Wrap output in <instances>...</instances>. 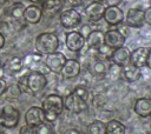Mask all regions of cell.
<instances>
[{
    "mask_svg": "<svg viewBox=\"0 0 151 134\" xmlns=\"http://www.w3.org/2000/svg\"><path fill=\"white\" fill-rule=\"evenodd\" d=\"M44 119L47 122H54L64 110V98L59 94H48L41 102Z\"/></svg>",
    "mask_w": 151,
    "mask_h": 134,
    "instance_id": "6da1fadb",
    "label": "cell"
},
{
    "mask_svg": "<svg viewBox=\"0 0 151 134\" xmlns=\"http://www.w3.org/2000/svg\"><path fill=\"white\" fill-rule=\"evenodd\" d=\"M35 52L42 55L51 54L53 52H57L59 47V39L55 33L52 32H44L40 33L35 38Z\"/></svg>",
    "mask_w": 151,
    "mask_h": 134,
    "instance_id": "7a4b0ae2",
    "label": "cell"
},
{
    "mask_svg": "<svg viewBox=\"0 0 151 134\" xmlns=\"http://www.w3.org/2000/svg\"><path fill=\"white\" fill-rule=\"evenodd\" d=\"M47 85V79L45 74L40 71H29L26 78V92L31 94L40 93Z\"/></svg>",
    "mask_w": 151,
    "mask_h": 134,
    "instance_id": "3957f363",
    "label": "cell"
},
{
    "mask_svg": "<svg viewBox=\"0 0 151 134\" xmlns=\"http://www.w3.org/2000/svg\"><path fill=\"white\" fill-rule=\"evenodd\" d=\"M59 21L64 28L73 29L81 24V15L76 8L71 7V8H67L60 13Z\"/></svg>",
    "mask_w": 151,
    "mask_h": 134,
    "instance_id": "277c9868",
    "label": "cell"
},
{
    "mask_svg": "<svg viewBox=\"0 0 151 134\" xmlns=\"http://www.w3.org/2000/svg\"><path fill=\"white\" fill-rule=\"evenodd\" d=\"M64 108L71 113L79 114V113L86 110L88 108V106H87V101H84L77 94L71 92L64 98Z\"/></svg>",
    "mask_w": 151,
    "mask_h": 134,
    "instance_id": "5b68a950",
    "label": "cell"
},
{
    "mask_svg": "<svg viewBox=\"0 0 151 134\" xmlns=\"http://www.w3.org/2000/svg\"><path fill=\"white\" fill-rule=\"evenodd\" d=\"M66 60L67 59H66L65 54H63L61 52H53L51 54L45 55V58H44V65L48 68L50 72L60 74L61 68L65 65Z\"/></svg>",
    "mask_w": 151,
    "mask_h": 134,
    "instance_id": "8992f818",
    "label": "cell"
},
{
    "mask_svg": "<svg viewBox=\"0 0 151 134\" xmlns=\"http://www.w3.org/2000/svg\"><path fill=\"white\" fill-rule=\"evenodd\" d=\"M124 22L129 27H132V28H142L145 25L144 9L137 8V7L129 8L127 12H126V14H125Z\"/></svg>",
    "mask_w": 151,
    "mask_h": 134,
    "instance_id": "52a82bcc",
    "label": "cell"
},
{
    "mask_svg": "<svg viewBox=\"0 0 151 134\" xmlns=\"http://www.w3.org/2000/svg\"><path fill=\"white\" fill-rule=\"evenodd\" d=\"M124 18H125V14H124L123 9L119 8L118 6H107V7H105L103 19L105 20V22L107 25L117 26V25H119L124 21Z\"/></svg>",
    "mask_w": 151,
    "mask_h": 134,
    "instance_id": "ba28073f",
    "label": "cell"
},
{
    "mask_svg": "<svg viewBox=\"0 0 151 134\" xmlns=\"http://www.w3.org/2000/svg\"><path fill=\"white\" fill-rule=\"evenodd\" d=\"M65 45L71 52H80L85 46V38L78 31L67 32L65 35Z\"/></svg>",
    "mask_w": 151,
    "mask_h": 134,
    "instance_id": "9c48e42d",
    "label": "cell"
},
{
    "mask_svg": "<svg viewBox=\"0 0 151 134\" xmlns=\"http://www.w3.org/2000/svg\"><path fill=\"white\" fill-rule=\"evenodd\" d=\"M0 113L2 115L5 128H14L18 125L19 119H20V113L12 105L4 106V108H2V110Z\"/></svg>",
    "mask_w": 151,
    "mask_h": 134,
    "instance_id": "30bf717a",
    "label": "cell"
},
{
    "mask_svg": "<svg viewBox=\"0 0 151 134\" xmlns=\"http://www.w3.org/2000/svg\"><path fill=\"white\" fill-rule=\"evenodd\" d=\"M125 39L126 38L123 35V33L119 29H116V28L107 29L104 33V43L107 45V46H110L113 49L124 46Z\"/></svg>",
    "mask_w": 151,
    "mask_h": 134,
    "instance_id": "8fae6325",
    "label": "cell"
},
{
    "mask_svg": "<svg viewBox=\"0 0 151 134\" xmlns=\"http://www.w3.org/2000/svg\"><path fill=\"white\" fill-rule=\"evenodd\" d=\"M151 48L150 47H137L131 52L130 55V63L137 68H143L146 66V60L149 56Z\"/></svg>",
    "mask_w": 151,
    "mask_h": 134,
    "instance_id": "7c38bea8",
    "label": "cell"
},
{
    "mask_svg": "<svg viewBox=\"0 0 151 134\" xmlns=\"http://www.w3.org/2000/svg\"><path fill=\"white\" fill-rule=\"evenodd\" d=\"M130 55H131V51L127 47L122 46V47L113 49V53L110 56L109 61L119 67H124L130 63Z\"/></svg>",
    "mask_w": 151,
    "mask_h": 134,
    "instance_id": "4fadbf2b",
    "label": "cell"
},
{
    "mask_svg": "<svg viewBox=\"0 0 151 134\" xmlns=\"http://www.w3.org/2000/svg\"><path fill=\"white\" fill-rule=\"evenodd\" d=\"M104 11H105V6L101 2H99V1H92V2H90L85 7L84 13H85L86 18L90 21L96 22V21H99L103 18Z\"/></svg>",
    "mask_w": 151,
    "mask_h": 134,
    "instance_id": "5bb4252c",
    "label": "cell"
},
{
    "mask_svg": "<svg viewBox=\"0 0 151 134\" xmlns=\"http://www.w3.org/2000/svg\"><path fill=\"white\" fill-rule=\"evenodd\" d=\"M42 18V9L40 6L31 4L28 6H25V11H24V20L27 24L31 25H37L40 22Z\"/></svg>",
    "mask_w": 151,
    "mask_h": 134,
    "instance_id": "9a60e30c",
    "label": "cell"
},
{
    "mask_svg": "<svg viewBox=\"0 0 151 134\" xmlns=\"http://www.w3.org/2000/svg\"><path fill=\"white\" fill-rule=\"evenodd\" d=\"M44 110L41 109V107L38 106H33L29 107L25 114V122L28 126H39L41 122H44Z\"/></svg>",
    "mask_w": 151,
    "mask_h": 134,
    "instance_id": "2e32d148",
    "label": "cell"
},
{
    "mask_svg": "<svg viewBox=\"0 0 151 134\" xmlns=\"http://www.w3.org/2000/svg\"><path fill=\"white\" fill-rule=\"evenodd\" d=\"M134 113L140 118H147L151 115V98H138L133 105Z\"/></svg>",
    "mask_w": 151,
    "mask_h": 134,
    "instance_id": "e0dca14e",
    "label": "cell"
},
{
    "mask_svg": "<svg viewBox=\"0 0 151 134\" xmlns=\"http://www.w3.org/2000/svg\"><path fill=\"white\" fill-rule=\"evenodd\" d=\"M80 63L74 59H67L65 65L61 68V76L64 79H73L77 78L80 73Z\"/></svg>",
    "mask_w": 151,
    "mask_h": 134,
    "instance_id": "ac0fdd59",
    "label": "cell"
},
{
    "mask_svg": "<svg viewBox=\"0 0 151 134\" xmlns=\"http://www.w3.org/2000/svg\"><path fill=\"white\" fill-rule=\"evenodd\" d=\"M104 43V32L99 29H92L91 33L85 39V45L88 49H97L99 46Z\"/></svg>",
    "mask_w": 151,
    "mask_h": 134,
    "instance_id": "d6986e66",
    "label": "cell"
},
{
    "mask_svg": "<svg viewBox=\"0 0 151 134\" xmlns=\"http://www.w3.org/2000/svg\"><path fill=\"white\" fill-rule=\"evenodd\" d=\"M24 69V61L20 56H12L5 63L4 71L9 75H15Z\"/></svg>",
    "mask_w": 151,
    "mask_h": 134,
    "instance_id": "ffe728a7",
    "label": "cell"
},
{
    "mask_svg": "<svg viewBox=\"0 0 151 134\" xmlns=\"http://www.w3.org/2000/svg\"><path fill=\"white\" fill-rule=\"evenodd\" d=\"M122 75L127 82H134L142 78V71H140V68H137L133 65L129 63V65L122 67Z\"/></svg>",
    "mask_w": 151,
    "mask_h": 134,
    "instance_id": "44dd1931",
    "label": "cell"
},
{
    "mask_svg": "<svg viewBox=\"0 0 151 134\" xmlns=\"http://www.w3.org/2000/svg\"><path fill=\"white\" fill-rule=\"evenodd\" d=\"M24 11H25L24 4H21V2H14L11 6V9H9L11 19L13 21L18 22V24L25 22V20H24Z\"/></svg>",
    "mask_w": 151,
    "mask_h": 134,
    "instance_id": "7402d4cb",
    "label": "cell"
},
{
    "mask_svg": "<svg viewBox=\"0 0 151 134\" xmlns=\"http://www.w3.org/2000/svg\"><path fill=\"white\" fill-rule=\"evenodd\" d=\"M41 6H42L41 8L42 12H45L46 14H54L63 8L64 1L63 0H45Z\"/></svg>",
    "mask_w": 151,
    "mask_h": 134,
    "instance_id": "603a6c76",
    "label": "cell"
},
{
    "mask_svg": "<svg viewBox=\"0 0 151 134\" xmlns=\"http://www.w3.org/2000/svg\"><path fill=\"white\" fill-rule=\"evenodd\" d=\"M107 68H109V67H107L105 60L98 59V60H96V61L92 63V66H91V72H92L93 75L101 78V76H104V75L107 74Z\"/></svg>",
    "mask_w": 151,
    "mask_h": 134,
    "instance_id": "cb8c5ba5",
    "label": "cell"
},
{
    "mask_svg": "<svg viewBox=\"0 0 151 134\" xmlns=\"http://www.w3.org/2000/svg\"><path fill=\"white\" fill-rule=\"evenodd\" d=\"M106 134H125V126L118 120H110L106 123Z\"/></svg>",
    "mask_w": 151,
    "mask_h": 134,
    "instance_id": "d4e9b609",
    "label": "cell"
},
{
    "mask_svg": "<svg viewBox=\"0 0 151 134\" xmlns=\"http://www.w3.org/2000/svg\"><path fill=\"white\" fill-rule=\"evenodd\" d=\"M22 61H24V67L26 66L27 68L32 69L33 66H35L37 63H40V62L44 61V55H42V54H39V53H37V52H35V53H31V54L26 55V56L22 59Z\"/></svg>",
    "mask_w": 151,
    "mask_h": 134,
    "instance_id": "484cf974",
    "label": "cell"
},
{
    "mask_svg": "<svg viewBox=\"0 0 151 134\" xmlns=\"http://www.w3.org/2000/svg\"><path fill=\"white\" fill-rule=\"evenodd\" d=\"M87 134H106V123L100 120H94L87 126Z\"/></svg>",
    "mask_w": 151,
    "mask_h": 134,
    "instance_id": "4316f807",
    "label": "cell"
},
{
    "mask_svg": "<svg viewBox=\"0 0 151 134\" xmlns=\"http://www.w3.org/2000/svg\"><path fill=\"white\" fill-rule=\"evenodd\" d=\"M96 52H97V55H98V58H99L100 60H109L110 56H111L112 53H113V48H111L110 46L103 43L101 46H99V47L96 49Z\"/></svg>",
    "mask_w": 151,
    "mask_h": 134,
    "instance_id": "83f0119b",
    "label": "cell"
},
{
    "mask_svg": "<svg viewBox=\"0 0 151 134\" xmlns=\"http://www.w3.org/2000/svg\"><path fill=\"white\" fill-rule=\"evenodd\" d=\"M22 93V89L19 87L18 83H12L9 86H7V89L5 92V94H7V98L9 99H18Z\"/></svg>",
    "mask_w": 151,
    "mask_h": 134,
    "instance_id": "f1b7e54d",
    "label": "cell"
},
{
    "mask_svg": "<svg viewBox=\"0 0 151 134\" xmlns=\"http://www.w3.org/2000/svg\"><path fill=\"white\" fill-rule=\"evenodd\" d=\"M37 134H54V128L51 122L44 121L37 126Z\"/></svg>",
    "mask_w": 151,
    "mask_h": 134,
    "instance_id": "f546056e",
    "label": "cell"
},
{
    "mask_svg": "<svg viewBox=\"0 0 151 134\" xmlns=\"http://www.w3.org/2000/svg\"><path fill=\"white\" fill-rule=\"evenodd\" d=\"M107 74L112 80H114V79L119 78V75H122V67H119V66H117V65L111 62V65L107 68Z\"/></svg>",
    "mask_w": 151,
    "mask_h": 134,
    "instance_id": "4dcf8cb0",
    "label": "cell"
},
{
    "mask_svg": "<svg viewBox=\"0 0 151 134\" xmlns=\"http://www.w3.org/2000/svg\"><path fill=\"white\" fill-rule=\"evenodd\" d=\"M73 93L74 94H77L79 98H81L84 101H87L88 100V98H90V92H88V89L85 87V86H77L74 89H73Z\"/></svg>",
    "mask_w": 151,
    "mask_h": 134,
    "instance_id": "1f68e13d",
    "label": "cell"
},
{
    "mask_svg": "<svg viewBox=\"0 0 151 134\" xmlns=\"http://www.w3.org/2000/svg\"><path fill=\"white\" fill-rule=\"evenodd\" d=\"M19 134H37V127L35 126H28L25 125L20 128Z\"/></svg>",
    "mask_w": 151,
    "mask_h": 134,
    "instance_id": "d6a6232c",
    "label": "cell"
},
{
    "mask_svg": "<svg viewBox=\"0 0 151 134\" xmlns=\"http://www.w3.org/2000/svg\"><path fill=\"white\" fill-rule=\"evenodd\" d=\"M144 20H145V24H147V25L151 26V6L147 7L144 11Z\"/></svg>",
    "mask_w": 151,
    "mask_h": 134,
    "instance_id": "836d02e7",
    "label": "cell"
},
{
    "mask_svg": "<svg viewBox=\"0 0 151 134\" xmlns=\"http://www.w3.org/2000/svg\"><path fill=\"white\" fill-rule=\"evenodd\" d=\"M7 82L5 81V79H2V78H0V96H2L4 94H5V92H6V89H7Z\"/></svg>",
    "mask_w": 151,
    "mask_h": 134,
    "instance_id": "e575fe53",
    "label": "cell"
},
{
    "mask_svg": "<svg viewBox=\"0 0 151 134\" xmlns=\"http://www.w3.org/2000/svg\"><path fill=\"white\" fill-rule=\"evenodd\" d=\"M91 31H92V29L90 28V26L85 25V26H83V27H81V29H80V34H81V35H83V36L86 39V36H87V35L91 33Z\"/></svg>",
    "mask_w": 151,
    "mask_h": 134,
    "instance_id": "d590c367",
    "label": "cell"
},
{
    "mask_svg": "<svg viewBox=\"0 0 151 134\" xmlns=\"http://www.w3.org/2000/svg\"><path fill=\"white\" fill-rule=\"evenodd\" d=\"M66 1L71 7H77L83 2V0H66Z\"/></svg>",
    "mask_w": 151,
    "mask_h": 134,
    "instance_id": "8d00e7d4",
    "label": "cell"
},
{
    "mask_svg": "<svg viewBox=\"0 0 151 134\" xmlns=\"http://www.w3.org/2000/svg\"><path fill=\"white\" fill-rule=\"evenodd\" d=\"M123 0H105L107 6H118Z\"/></svg>",
    "mask_w": 151,
    "mask_h": 134,
    "instance_id": "74e56055",
    "label": "cell"
},
{
    "mask_svg": "<svg viewBox=\"0 0 151 134\" xmlns=\"http://www.w3.org/2000/svg\"><path fill=\"white\" fill-rule=\"evenodd\" d=\"M63 134H80V133H79V130L76 129V128H70V129L65 130Z\"/></svg>",
    "mask_w": 151,
    "mask_h": 134,
    "instance_id": "f35d334b",
    "label": "cell"
},
{
    "mask_svg": "<svg viewBox=\"0 0 151 134\" xmlns=\"http://www.w3.org/2000/svg\"><path fill=\"white\" fill-rule=\"evenodd\" d=\"M4 45H5V35L0 32V49L4 47Z\"/></svg>",
    "mask_w": 151,
    "mask_h": 134,
    "instance_id": "ab89813d",
    "label": "cell"
},
{
    "mask_svg": "<svg viewBox=\"0 0 151 134\" xmlns=\"http://www.w3.org/2000/svg\"><path fill=\"white\" fill-rule=\"evenodd\" d=\"M146 67L151 69V51H150L149 56H147V60H146Z\"/></svg>",
    "mask_w": 151,
    "mask_h": 134,
    "instance_id": "60d3db41",
    "label": "cell"
},
{
    "mask_svg": "<svg viewBox=\"0 0 151 134\" xmlns=\"http://www.w3.org/2000/svg\"><path fill=\"white\" fill-rule=\"evenodd\" d=\"M4 128H5V126H4V120H2V115H1V113H0V132H2Z\"/></svg>",
    "mask_w": 151,
    "mask_h": 134,
    "instance_id": "b9f144b4",
    "label": "cell"
},
{
    "mask_svg": "<svg viewBox=\"0 0 151 134\" xmlns=\"http://www.w3.org/2000/svg\"><path fill=\"white\" fill-rule=\"evenodd\" d=\"M32 4H34V5H42V2L45 1V0H29Z\"/></svg>",
    "mask_w": 151,
    "mask_h": 134,
    "instance_id": "7bdbcfd3",
    "label": "cell"
},
{
    "mask_svg": "<svg viewBox=\"0 0 151 134\" xmlns=\"http://www.w3.org/2000/svg\"><path fill=\"white\" fill-rule=\"evenodd\" d=\"M1 67H2V66H1V62H0V72H1Z\"/></svg>",
    "mask_w": 151,
    "mask_h": 134,
    "instance_id": "ee69618b",
    "label": "cell"
},
{
    "mask_svg": "<svg viewBox=\"0 0 151 134\" xmlns=\"http://www.w3.org/2000/svg\"><path fill=\"white\" fill-rule=\"evenodd\" d=\"M0 134H6V133H4V132H0Z\"/></svg>",
    "mask_w": 151,
    "mask_h": 134,
    "instance_id": "f6af8a7d",
    "label": "cell"
}]
</instances>
